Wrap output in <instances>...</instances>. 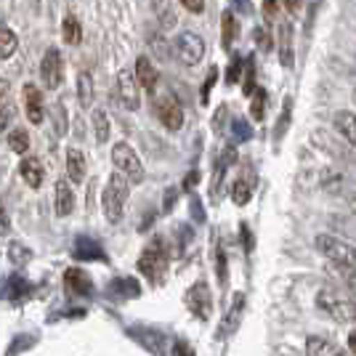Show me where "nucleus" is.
<instances>
[{"label":"nucleus","instance_id":"1","mask_svg":"<svg viewBox=\"0 0 356 356\" xmlns=\"http://www.w3.org/2000/svg\"><path fill=\"white\" fill-rule=\"evenodd\" d=\"M128 194H131V181L122 176V173H112L102 194V205H104V216L109 223L122 221V213H125V202H128Z\"/></svg>","mask_w":356,"mask_h":356},{"label":"nucleus","instance_id":"2","mask_svg":"<svg viewBox=\"0 0 356 356\" xmlns=\"http://www.w3.org/2000/svg\"><path fill=\"white\" fill-rule=\"evenodd\" d=\"M316 250L325 255L330 264H335V266L346 271V274H356V248L354 245H348V242H343V239L332 237V234H319L316 237Z\"/></svg>","mask_w":356,"mask_h":356},{"label":"nucleus","instance_id":"3","mask_svg":"<svg viewBox=\"0 0 356 356\" xmlns=\"http://www.w3.org/2000/svg\"><path fill=\"white\" fill-rule=\"evenodd\" d=\"M316 309L327 314L330 319L341 322V325L356 322V300L346 298L343 293H335V290H319L316 293Z\"/></svg>","mask_w":356,"mask_h":356},{"label":"nucleus","instance_id":"4","mask_svg":"<svg viewBox=\"0 0 356 356\" xmlns=\"http://www.w3.org/2000/svg\"><path fill=\"white\" fill-rule=\"evenodd\" d=\"M138 271L147 277L149 282H163L165 271H168V250H165L163 239H152L149 242L147 250L141 252V258H138Z\"/></svg>","mask_w":356,"mask_h":356},{"label":"nucleus","instance_id":"5","mask_svg":"<svg viewBox=\"0 0 356 356\" xmlns=\"http://www.w3.org/2000/svg\"><path fill=\"white\" fill-rule=\"evenodd\" d=\"M112 163L118 168V173H122L131 184L144 181V165H141V160H138V154H136V149L131 144H125V141L115 144L112 147Z\"/></svg>","mask_w":356,"mask_h":356},{"label":"nucleus","instance_id":"6","mask_svg":"<svg viewBox=\"0 0 356 356\" xmlns=\"http://www.w3.org/2000/svg\"><path fill=\"white\" fill-rule=\"evenodd\" d=\"M173 56H176L184 67H197L202 56H205V40L197 32H181L173 40Z\"/></svg>","mask_w":356,"mask_h":356},{"label":"nucleus","instance_id":"7","mask_svg":"<svg viewBox=\"0 0 356 356\" xmlns=\"http://www.w3.org/2000/svg\"><path fill=\"white\" fill-rule=\"evenodd\" d=\"M138 88L141 86L136 83V74L131 70H120L118 80H115V96L128 112H136L141 106V90Z\"/></svg>","mask_w":356,"mask_h":356},{"label":"nucleus","instance_id":"8","mask_svg":"<svg viewBox=\"0 0 356 356\" xmlns=\"http://www.w3.org/2000/svg\"><path fill=\"white\" fill-rule=\"evenodd\" d=\"M40 77H43V86L48 90H56L64 80V59H61V51L56 45H51L45 51L43 61H40Z\"/></svg>","mask_w":356,"mask_h":356},{"label":"nucleus","instance_id":"9","mask_svg":"<svg viewBox=\"0 0 356 356\" xmlns=\"http://www.w3.org/2000/svg\"><path fill=\"white\" fill-rule=\"evenodd\" d=\"M154 112H157V118H160V122H163L168 131H181V125H184V109H181L176 96H170V93L160 96L154 102Z\"/></svg>","mask_w":356,"mask_h":356},{"label":"nucleus","instance_id":"10","mask_svg":"<svg viewBox=\"0 0 356 356\" xmlns=\"http://www.w3.org/2000/svg\"><path fill=\"white\" fill-rule=\"evenodd\" d=\"M186 303H189V312L200 319H208L213 312V298H210V287L205 282H197L186 293Z\"/></svg>","mask_w":356,"mask_h":356},{"label":"nucleus","instance_id":"11","mask_svg":"<svg viewBox=\"0 0 356 356\" xmlns=\"http://www.w3.org/2000/svg\"><path fill=\"white\" fill-rule=\"evenodd\" d=\"M24 109H27V118L32 125H40L45 118V104H43V90L38 88L35 83L24 86Z\"/></svg>","mask_w":356,"mask_h":356},{"label":"nucleus","instance_id":"12","mask_svg":"<svg viewBox=\"0 0 356 356\" xmlns=\"http://www.w3.org/2000/svg\"><path fill=\"white\" fill-rule=\"evenodd\" d=\"M242 314H245V296L237 293V296L232 298V306H229L226 316H223L221 330H218V338H229V335L237 332V327L242 325Z\"/></svg>","mask_w":356,"mask_h":356},{"label":"nucleus","instance_id":"13","mask_svg":"<svg viewBox=\"0 0 356 356\" xmlns=\"http://www.w3.org/2000/svg\"><path fill=\"white\" fill-rule=\"evenodd\" d=\"M306 356H348L346 348H341L335 341L322 338V335H312L306 341Z\"/></svg>","mask_w":356,"mask_h":356},{"label":"nucleus","instance_id":"14","mask_svg":"<svg viewBox=\"0 0 356 356\" xmlns=\"http://www.w3.org/2000/svg\"><path fill=\"white\" fill-rule=\"evenodd\" d=\"M19 176L24 178V184H27L30 189H40L45 181L43 163H40L38 157H24L22 165H19Z\"/></svg>","mask_w":356,"mask_h":356},{"label":"nucleus","instance_id":"15","mask_svg":"<svg viewBox=\"0 0 356 356\" xmlns=\"http://www.w3.org/2000/svg\"><path fill=\"white\" fill-rule=\"evenodd\" d=\"M64 284H67V290L74 293V296H90L93 293V282H90V277L83 271V268H67L64 271Z\"/></svg>","mask_w":356,"mask_h":356},{"label":"nucleus","instance_id":"16","mask_svg":"<svg viewBox=\"0 0 356 356\" xmlns=\"http://www.w3.org/2000/svg\"><path fill=\"white\" fill-rule=\"evenodd\" d=\"M134 74H136V83L144 90H149V93L157 90V70H154V64H152L147 56H138V59H136Z\"/></svg>","mask_w":356,"mask_h":356},{"label":"nucleus","instance_id":"17","mask_svg":"<svg viewBox=\"0 0 356 356\" xmlns=\"http://www.w3.org/2000/svg\"><path fill=\"white\" fill-rule=\"evenodd\" d=\"M86 170H88L86 154L80 149H67V178L72 184H83L86 181Z\"/></svg>","mask_w":356,"mask_h":356},{"label":"nucleus","instance_id":"18","mask_svg":"<svg viewBox=\"0 0 356 356\" xmlns=\"http://www.w3.org/2000/svg\"><path fill=\"white\" fill-rule=\"evenodd\" d=\"M54 205H56V216H61V218L70 216L74 210V192L64 178L56 181V200H54Z\"/></svg>","mask_w":356,"mask_h":356},{"label":"nucleus","instance_id":"19","mask_svg":"<svg viewBox=\"0 0 356 356\" xmlns=\"http://www.w3.org/2000/svg\"><path fill=\"white\" fill-rule=\"evenodd\" d=\"M332 125H335V131H338V134H341L348 144H354V147H356V115H354V112H348V109L335 112Z\"/></svg>","mask_w":356,"mask_h":356},{"label":"nucleus","instance_id":"20","mask_svg":"<svg viewBox=\"0 0 356 356\" xmlns=\"http://www.w3.org/2000/svg\"><path fill=\"white\" fill-rule=\"evenodd\" d=\"M280 59H282L284 70H293L296 54H293V24L290 22H282V27H280Z\"/></svg>","mask_w":356,"mask_h":356},{"label":"nucleus","instance_id":"21","mask_svg":"<svg viewBox=\"0 0 356 356\" xmlns=\"http://www.w3.org/2000/svg\"><path fill=\"white\" fill-rule=\"evenodd\" d=\"M61 38H64L67 45H80V40H83V27H80L77 16L72 14L64 16V22H61Z\"/></svg>","mask_w":356,"mask_h":356},{"label":"nucleus","instance_id":"22","mask_svg":"<svg viewBox=\"0 0 356 356\" xmlns=\"http://www.w3.org/2000/svg\"><path fill=\"white\" fill-rule=\"evenodd\" d=\"M77 102L83 109L93 104V77H90V72L77 74Z\"/></svg>","mask_w":356,"mask_h":356},{"label":"nucleus","instance_id":"23","mask_svg":"<svg viewBox=\"0 0 356 356\" xmlns=\"http://www.w3.org/2000/svg\"><path fill=\"white\" fill-rule=\"evenodd\" d=\"M234 35H237V22H234V11H223L221 16V45L229 51L234 43Z\"/></svg>","mask_w":356,"mask_h":356},{"label":"nucleus","instance_id":"24","mask_svg":"<svg viewBox=\"0 0 356 356\" xmlns=\"http://www.w3.org/2000/svg\"><path fill=\"white\" fill-rule=\"evenodd\" d=\"M93 131H96V141H99V144H106V141H109L112 125H109V118H106L104 109H93Z\"/></svg>","mask_w":356,"mask_h":356},{"label":"nucleus","instance_id":"25","mask_svg":"<svg viewBox=\"0 0 356 356\" xmlns=\"http://www.w3.org/2000/svg\"><path fill=\"white\" fill-rule=\"evenodd\" d=\"M252 186H255V181H252V178H239L237 184H234V189H232V200H234V205H248V202H250Z\"/></svg>","mask_w":356,"mask_h":356},{"label":"nucleus","instance_id":"26","mask_svg":"<svg viewBox=\"0 0 356 356\" xmlns=\"http://www.w3.org/2000/svg\"><path fill=\"white\" fill-rule=\"evenodd\" d=\"M16 48H19V38H16V32H11L8 27H0V59L14 56Z\"/></svg>","mask_w":356,"mask_h":356},{"label":"nucleus","instance_id":"27","mask_svg":"<svg viewBox=\"0 0 356 356\" xmlns=\"http://www.w3.org/2000/svg\"><path fill=\"white\" fill-rule=\"evenodd\" d=\"M8 147H11V152H16V154H27V152H30V134H27L24 128H14V131L8 134Z\"/></svg>","mask_w":356,"mask_h":356},{"label":"nucleus","instance_id":"28","mask_svg":"<svg viewBox=\"0 0 356 356\" xmlns=\"http://www.w3.org/2000/svg\"><path fill=\"white\" fill-rule=\"evenodd\" d=\"M8 258H11V264H16V266H27L32 261V250L27 245H22V242H11L8 245Z\"/></svg>","mask_w":356,"mask_h":356},{"label":"nucleus","instance_id":"29","mask_svg":"<svg viewBox=\"0 0 356 356\" xmlns=\"http://www.w3.org/2000/svg\"><path fill=\"white\" fill-rule=\"evenodd\" d=\"M252 118L264 120L266 115V90H252Z\"/></svg>","mask_w":356,"mask_h":356},{"label":"nucleus","instance_id":"30","mask_svg":"<svg viewBox=\"0 0 356 356\" xmlns=\"http://www.w3.org/2000/svg\"><path fill=\"white\" fill-rule=\"evenodd\" d=\"M245 80H242V90L245 93H252L255 90V67H252V59H248L245 61Z\"/></svg>","mask_w":356,"mask_h":356},{"label":"nucleus","instance_id":"31","mask_svg":"<svg viewBox=\"0 0 356 356\" xmlns=\"http://www.w3.org/2000/svg\"><path fill=\"white\" fill-rule=\"evenodd\" d=\"M54 122H56V134H67V109L61 102L54 106Z\"/></svg>","mask_w":356,"mask_h":356},{"label":"nucleus","instance_id":"32","mask_svg":"<svg viewBox=\"0 0 356 356\" xmlns=\"http://www.w3.org/2000/svg\"><path fill=\"white\" fill-rule=\"evenodd\" d=\"M242 67H245V64H242V56H234V59H232V67H229V74H226V83H229V86H234L239 80Z\"/></svg>","mask_w":356,"mask_h":356},{"label":"nucleus","instance_id":"33","mask_svg":"<svg viewBox=\"0 0 356 356\" xmlns=\"http://www.w3.org/2000/svg\"><path fill=\"white\" fill-rule=\"evenodd\" d=\"M14 106L11 104H6V106H0V134H6V128H8V122L14 120Z\"/></svg>","mask_w":356,"mask_h":356},{"label":"nucleus","instance_id":"34","mask_svg":"<svg viewBox=\"0 0 356 356\" xmlns=\"http://www.w3.org/2000/svg\"><path fill=\"white\" fill-rule=\"evenodd\" d=\"M282 6L284 0H264V16H277Z\"/></svg>","mask_w":356,"mask_h":356},{"label":"nucleus","instance_id":"35","mask_svg":"<svg viewBox=\"0 0 356 356\" xmlns=\"http://www.w3.org/2000/svg\"><path fill=\"white\" fill-rule=\"evenodd\" d=\"M186 11H192V14H202L205 11V0H178Z\"/></svg>","mask_w":356,"mask_h":356},{"label":"nucleus","instance_id":"36","mask_svg":"<svg viewBox=\"0 0 356 356\" xmlns=\"http://www.w3.org/2000/svg\"><path fill=\"white\" fill-rule=\"evenodd\" d=\"M216 77H218V70L213 67L208 72V80H205V86H202V102H208V96H210V88L216 86Z\"/></svg>","mask_w":356,"mask_h":356},{"label":"nucleus","instance_id":"37","mask_svg":"<svg viewBox=\"0 0 356 356\" xmlns=\"http://www.w3.org/2000/svg\"><path fill=\"white\" fill-rule=\"evenodd\" d=\"M234 134H237V138L248 141V138H250V125H248L245 120H234Z\"/></svg>","mask_w":356,"mask_h":356},{"label":"nucleus","instance_id":"38","mask_svg":"<svg viewBox=\"0 0 356 356\" xmlns=\"http://www.w3.org/2000/svg\"><path fill=\"white\" fill-rule=\"evenodd\" d=\"M8 229H11V218H8V210L0 200V234H8Z\"/></svg>","mask_w":356,"mask_h":356},{"label":"nucleus","instance_id":"39","mask_svg":"<svg viewBox=\"0 0 356 356\" xmlns=\"http://www.w3.org/2000/svg\"><path fill=\"white\" fill-rule=\"evenodd\" d=\"M258 45H261L264 51L271 48V38H268V32H258Z\"/></svg>","mask_w":356,"mask_h":356},{"label":"nucleus","instance_id":"40","mask_svg":"<svg viewBox=\"0 0 356 356\" xmlns=\"http://www.w3.org/2000/svg\"><path fill=\"white\" fill-rule=\"evenodd\" d=\"M8 96V80H3L0 77V104H3V99Z\"/></svg>","mask_w":356,"mask_h":356},{"label":"nucleus","instance_id":"41","mask_svg":"<svg viewBox=\"0 0 356 356\" xmlns=\"http://www.w3.org/2000/svg\"><path fill=\"white\" fill-rule=\"evenodd\" d=\"M348 351L356 356V330L351 332V335H348Z\"/></svg>","mask_w":356,"mask_h":356},{"label":"nucleus","instance_id":"42","mask_svg":"<svg viewBox=\"0 0 356 356\" xmlns=\"http://www.w3.org/2000/svg\"><path fill=\"white\" fill-rule=\"evenodd\" d=\"M234 6L239 11H250V0H234Z\"/></svg>","mask_w":356,"mask_h":356},{"label":"nucleus","instance_id":"43","mask_svg":"<svg viewBox=\"0 0 356 356\" xmlns=\"http://www.w3.org/2000/svg\"><path fill=\"white\" fill-rule=\"evenodd\" d=\"M284 3H287V8H290V11H296L298 3H300V0H284Z\"/></svg>","mask_w":356,"mask_h":356},{"label":"nucleus","instance_id":"44","mask_svg":"<svg viewBox=\"0 0 356 356\" xmlns=\"http://www.w3.org/2000/svg\"><path fill=\"white\" fill-rule=\"evenodd\" d=\"M0 27H3V19H0Z\"/></svg>","mask_w":356,"mask_h":356},{"label":"nucleus","instance_id":"45","mask_svg":"<svg viewBox=\"0 0 356 356\" xmlns=\"http://www.w3.org/2000/svg\"><path fill=\"white\" fill-rule=\"evenodd\" d=\"M354 102H356V90H354Z\"/></svg>","mask_w":356,"mask_h":356}]
</instances>
